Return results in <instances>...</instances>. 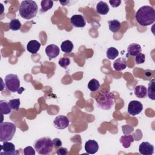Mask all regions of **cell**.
<instances>
[{"instance_id":"33","label":"cell","mask_w":155,"mask_h":155,"mask_svg":"<svg viewBox=\"0 0 155 155\" xmlns=\"http://www.w3.org/2000/svg\"><path fill=\"white\" fill-rule=\"evenodd\" d=\"M68 150L66 148L64 147H60L56 151V154L58 155H65L67 154Z\"/></svg>"},{"instance_id":"2","label":"cell","mask_w":155,"mask_h":155,"mask_svg":"<svg viewBox=\"0 0 155 155\" xmlns=\"http://www.w3.org/2000/svg\"><path fill=\"white\" fill-rule=\"evenodd\" d=\"M38 11L37 4L31 0L22 1L19 9L20 16L25 19H30L36 16Z\"/></svg>"},{"instance_id":"29","label":"cell","mask_w":155,"mask_h":155,"mask_svg":"<svg viewBox=\"0 0 155 155\" xmlns=\"http://www.w3.org/2000/svg\"><path fill=\"white\" fill-rule=\"evenodd\" d=\"M59 65L64 68H66V67L70 65V60L68 58H61L59 60Z\"/></svg>"},{"instance_id":"32","label":"cell","mask_w":155,"mask_h":155,"mask_svg":"<svg viewBox=\"0 0 155 155\" xmlns=\"http://www.w3.org/2000/svg\"><path fill=\"white\" fill-rule=\"evenodd\" d=\"M53 141V146L56 148H60L61 147L62 143V142L61 140L59 138H54L53 140H52Z\"/></svg>"},{"instance_id":"5","label":"cell","mask_w":155,"mask_h":155,"mask_svg":"<svg viewBox=\"0 0 155 155\" xmlns=\"http://www.w3.org/2000/svg\"><path fill=\"white\" fill-rule=\"evenodd\" d=\"M16 125L12 122H5L0 124V141L5 142L12 139L16 132Z\"/></svg>"},{"instance_id":"21","label":"cell","mask_w":155,"mask_h":155,"mask_svg":"<svg viewBox=\"0 0 155 155\" xmlns=\"http://www.w3.org/2000/svg\"><path fill=\"white\" fill-rule=\"evenodd\" d=\"M109 29L113 33L117 32L120 28V23L119 21L116 19H113L111 21H109L108 22Z\"/></svg>"},{"instance_id":"10","label":"cell","mask_w":155,"mask_h":155,"mask_svg":"<svg viewBox=\"0 0 155 155\" xmlns=\"http://www.w3.org/2000/svg\"><path fill=\"white\" fill-rule=\"evenodd\" d=\"M71 24L76 28L84 27L86 25V21L84 17L81 15H74L70 18Z\"/></svg>"},{"instance_id":"8","label":"cell","mask_w":155,"mask_h":155,"mask_svg":"<svg viewBox=\"0 0 155 155\" xmlns=\"http://www.w3.org/2000/svg\"><path fill=\"white\" fill-rule=\"evenodd\" d=\"M1 150L2 151L0 152V154L1 155H15L19 154L18 151L16 150L15 145L8 141L4 142L3 144L1 145Z\"/></svg>"},{"instance_id":"23","label":"cell","mask_w":155,"mask_h":155,"mask_svg":"<svg viewBox=\"0 0 155 155\" xmlns=\"http://www.w3.org/2000/svg\"><path fill=\"white\" fill-rule=\"evenodd\" d=\"M0 111L2 114H8L12 112V109L6 101H0Z\"/></svg>"},{"instance_id":"25","label":"cell","mask_w":155,"mask_h":155,"mask_svg":"<svg viewBox=\"0 0 155 155\" xmlns=\"http://www.w3.org/2000/svg\"><path fill=\"white\" fill-rule=\"evenodd\" d=\"M21 26L22 24L18 19H12L9 23V28L13 31L19 30L21 28Z\"/></svg>"},{"instance_id":"27","label":"cell","mask_w":155,"mask_h":155,"mask_svg":"<svg viewBox=\"0 0 155 155\" xmlns=\"http://www.w3.org/2000/svg\"><path fill=\"white\" fill-rule=\"evenodd\" d=\"M107 56L109 59H114L119 55V51L114 47H110L107 51Z\"/></svg>"},{"instance_id":"1","label":"cell","mask_w":155,"mask_h":155,"mask_svg":"<svg viewBox=\"0 0 155 155\" xmlns=\"http://www.w3.org/2000/svg\"><path fill=\"white\" fill-rule=\"evenodd\" d=\"M135 18L140 25H150L155 21V11L151 6H142L137 10L135 15Z\"/></svg>"},{"instance_id":"13","label":"cell","mask_w":155,"mask_h":155,"mask_svg":"<svg viewBox=\"0 0 155 155\" xmlns=\"http://www.w3.org/2000/svg\"><path fill=\"white\" fill-rule=\"evenodd\" d=\"M85 150L89 154L96 153L99 150L98 143L94 140H88L85 143Z\"/></svg>"},{"instance_id":"15","label":"cell","mask_w":155,"mask_h":155,"mask_svg":"<svg viewBox=\"0 0 155 155\" xmlns=\"http://www.w3.org/2000/svg\"><path fill=\"white\" fill-rule=\"evenodd\" d=\"M41 44L36 40L30 41L27 45V50L31 54H36L40 49Z\"/></svg>"},{"instance_id":"30","label":"cell","mask_w":155,"mask_h":155,"mask_svg":"<svg viewBox=\"0 0 155 155\" xmlns=\"http://www.w3.org/2000/svg\"><path fill=\"white\" fill-rule=\"evenodd\" d=\"M145 61V56L143 53H139L136 56L135 58V61L137 64H143Z\"/></svg>"},{"instance_id":"18","label":"cell","mask_w":155,"mask_h":155,"mask_svg":"<svg viewBox=\"0 0 155 155\" xmlns=\"http://www.w3.org/2000/svg\"><path fill=\"white\" fill-rule=\"evenodd\" d=\"M127 66V61L124 58H118L113 63V67L116 71L124 70Z\"/></svg>"},{"instance_id":"28","label":"cell","mask_w":155,"mask_h":155,"mask_svg":"<svg viewBox=\"0 0 155 155\" xmlns=\"http://www.w3.org/2000/svg\"><path fill=\"white\" fill-rule=\"evenodd\" d=\"M10 107L12 110H18L20 106V100L19 99H11L8 102Z\"/></svg>"},{"instance_id":"19","label":"cell","mask_w":155,"mask_h":155,"mask_svg":"<svg viewBox=\"0 0 155 155\" xmlns=\"http://www.w3.org/2000/svg\"><path fill=\"white\" fill-rule=\"evenodd\" d=\"M134 142V139L132 135H124L120 138V142L122 144L124 148H129L131 143Z\"/></svg>"},{"instance_id":"22","label":"cell","mask_w":155,"mask_h":155,"mask_svg":"<svg viewBox=\"0 0 155 155\" xmlns=\"http://www.w3.org/2000/svg\"><path fill=\"white\" fill-rule=\"evenodd\" d=\"M155 79H153L148 84V87L147 90V94L150 99L152 100L155 99V87H154Z\"/></svg>"},{"instance_id":"20","label":"cell","mask_w":155,"mask_h":155,"mask_svg":"<svg viewBox=\"0 0 155 155\" xmlns=\"http://www.w3.org/2000/svg\"><path fill=\"white\" fill-rule=\"evenodd\" d=\"M73 44L70 40H66L62 42L61 45V48L62 51L66 53H71L73 49Z\"/></svg>"},{"instance_id":"14","label":"cell","mask_w":155,"mask_h":155,"mask_svg":"<svg viewBox=\"0 0 155 155\" xmlns=\"http://www.w3.org/2000/svg\"><path fill=\"white\" fill-rule=\"evenodd\" d=\"M142 51V48L140 45L133 43L131 44L127 48V56H136L139 53H141Z\"/></svg>"},{"instance_id":"16","label":"cell","mask_w":155,"mask_h":155,"mask_svg":"<svg viewBox=\"0 0 155 155\" xmlns=\"http://www.w3.org/2000/svg\"><path fill=\"white\" fill-rule=\"evenodd\" d=\"M110 8L107 2L104 1H99L96 5V12L101 15H105L109 12Z\"/></svg>"},{"instance_id":"9","label":"cell","mask_w":155,"mask_h":155,"mask_svg":"<svg viewBox=\"0 0 155 155\" xmlns=\"http://www.w3.org/2000/svg\"><path fill=\"white\" fill-rule=\"evenodd\" d=\"M69 119L64 115H59L56 116L53 121L54 127L59 130L66 128L69 125Z\"/></svg>"},{"instance_id":"3","label":"cell","mask_w":155,"mask_h":155,"mask_svg":"<svg viewBox=\"0 0 155 155\" xmlns=\"http://www.w3.org/2000/svg\"><path fill=\"white\" fill-rule=\"evenodd\" d=\"M96 102L98 107L103 110H108L114 105V96L111 93L102 90L99 91L96 98Z\"/></svg>"},{"instance_id":"11","label":"cell","mask_w":155,"mask_h":155,"mask_svg":"<svg viewBox=\"0 0 155 155\" xmlns=\"http://www.w3.org/2000/svg\"><path fill=\"white\" fill-rule=\"evenodd\" d=\"M139 151L143 155H151L154 153V146L148 142H143L139 145Z\"/></svg>"},{"instance_id":"17","label":"cell","mask_w":155,"mask_h":155,"mask_svg":"<svg viewBox=\"0 0 155 155\" xmlns=\"http://www.w3.org/2000/svg\"><path fill=\"white\" fill-rule=\"evenodd\" d=\"M134 94L138 98H145L147 95V89L142 85H139L136 86L134 90Z\"/></svg>"},{"instance_id":"12","label":"cell","mask_w":155,"mask_h":155,"mask_svg":"<svg viewBox=\"0 0 155 155\" xmlns=\"http://www.w3.org/2000/svg\"><path fill=\"white\" fill-rule=\"evenodd\" d=\"M59 48L55 44L48 45L45 48V53L48 57L50 61L53 58H56L59 54Z\"/></svg>"},{"instance_id":"34","label":"cell","mask_w":155,"mask_h":155,"mask_svg":"<svg viewBox=\"0 0 155 155\" xmlns=\"http://www.w3.org/2000/svg\"><path fill=\"white\" fill-rule=\"evenodd\" d=\"M109 3L113 7H117L120 5L121 3L120 0H110L109 1Z\"/></svg>"},{"instance_id":"26","label":"cell","mask_w":155,"mask_h":155,"mask_svg":"<svg viewBox=\"0 0 155 155\" xmlns=\"http://www.w3.org/2000/svg\"><path fill=\"white\" fill-rule=\"evenodd\" d=\"M99 87L100 84L99 81L95 79H91L88 84V88L92 92L97 91L99 88Z\"/></svg>"},{"instance_id":"4","label":"cell","mask_w":155,"mask_h":155,"mask_svg":"<svg viewBox=\"0 0 155 155\" xmlns=\"http://www.w3.org/2000/svg\"><path fill=\"white\" fill-rule=\"evenodd\" d=\"M34 148L39 154L46 155L51 153L53 148L52 140L48 137H44L35 140Z\"/></svg>"},{"instance_id":"31","label":"cell","mask_w":155,"mask_h":155,"mask_svg":"<svg viewBox=\"0 0 155 155\" xmlns=\"http://www.w3.org/2000/svg\"><path fill=\"white\" fill-rule=\"evenodd\" d=\"M24 154L25 155H35V150L31 146H28L24 149Z\"/></svg>"},{"instance_id":"6","label":"cell","mask_w":155,"mask_h":155,"mask_svg":"<svg viewBox=\"0 0 155 155\" xmlns=\"http://www.w3.org/2000/svg\"><path fill=\"white\" fill-rule=\"evenodd\" d=\"M5 87L11 92L19 91L20 89V81L16 74H8L5 78Z\"/></svg>"},{"instance_id":"7","label":"cell","mask_w":155,"mask_h":155,"mask_svg":"<svg viewBox=\"0 0 155 155\" xmlns=\"http://www.w3.org/2000/svg\"><path fill=\"white\" fill-rule=\"evenodd\" d=\"M143 110L142 104L138 101H132L128 105V113L131 116L139 114Z\"/></svg>"},{"instance_id":"24","label":"cell","mask_w":155,"mask_h":155,"mask_svg":"<svg viewBox=\"0 0 155 155\" xmlns=\"http://www.w3.org/2000/svg\"><path fill=\"white\" fill-rule=\"evenodd\" d=\"M41 12L44 13L52 8L53 5V1L51 0H42L41 2Z\"/></svg>"}]
</instances>
